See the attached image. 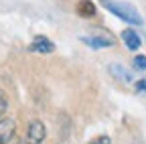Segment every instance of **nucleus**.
Returning a JSON list of instances; mask_svg holds the SVG:
<instances>
[{
  "label": "nucleus",
  "instance_id": "5",
  "mask_svg": "<svg viewBox=\"0 0 146 144\" xmlns=\"http://www.w3.org/2000/svg\"><path fill=\"white\" fill-rule=\"evenodd\" d=\"M122 39H124V45L130 49V51H136V49H140V45H142L138 33L132 31V29H124V31H122Z\"/></svg>",
  "mask_w": 146,
  "mask_h": 144
},
{
  "label": "nucleus",
  "instance_id": "13",
  "mask_svg": "<svg viewBox=\"0 0 146 144\" xmlns=\"http://www.w3.org/2000/svg\"><path fill=\"white\" fill-rule=\"evenodd\" d=\"M6 144H23V140L18 138V136H14V138H10V140H8Z\"/></svg>",
  "mask_w": 146,
  "mask_h": 144
},
{
  "label": "nucleus",
  "instance_id": "8",
  "mask_svg": "<svg viewBox=\"0 0 146 144\" xmlns=\"http://www.w3.org/2000/svg\"><path fill=\"white\" fill-rule=\"evenodd\" d=\"M77 12L81 16H85V19H89V16H94L96 14V6L91 0H81V2L77 4Z\"/></svg>",
  "mask_w": 146,
  "mask_h": 144
},
{
  "label": "nucleus",
  "instance_id": "6",
  "mask_svg": "<svg viewBox=\"0 0 146 144\" xmlns=\"http://www.w3.org/2000/svg\"><path fill=\"white\" fill-rule=\"evenodd\" d=\"M83 43L89 45V47H94V49H106V47H112L114 45L112 39H106V37H85Z\"/></svg>",
  "mask_w": 146,
  "mask_h": 144
},
{
  "label": "nucleus",
  "instance_id": "2",
  "mask_svg": "<svg viewBox=\"0 0 146 144\" xmlns=\"http://www.w3.org/2000/svg\"><path fill=\"white\" fill-rule=\"evenodd\" d=\"M47 138V128L41 120H31L29 126H27V138L25 142L27 144H43Z\"/></svg>",
  "mask_w": 146,
  "mask_h": 144
},
{
  "label": "nucleus",
  "instance_id": "11",
  "mask_svg": "<svg viewBox=\"0 0 146 144\" xmlns=\"http://www.w3.org/2000/svg\"><path fill=\"white\" fill-rule=\"evenodd\" d=\"M89 144H112V140H110V136H98V138H94Z\"/></svg>",
  "mask_w": 146,
  "mask_h": 144
},
{
  "label": "nucleus",
  "instance_id": "7",
  "mask_svg": "<svg viewBox=\"0 0 146 144\" xmlns=\"http://www.w3.org/2000/svg\"><path fill=\"white\" fill-rule=\"evenodd\" d=\"M110 73H112L116 79H120V81H132V75L130 73H128V71L122 67V65H118V63H112V65H110Z\"/></svg>",
  "mask_w": 146,
  "mask_h": 144
},
{
  "label": "nucleus",
  "instance_id": "10",
  "mask_svg": "<svg viewBox=\"0 0 146 144\" xmlns=\"http://www.w3.org/2000/svg\"><path fill=\"white\" fill-rule=\"evenodd\" d=\"M6 110H8V98L4 96V92H0V120L6 114Z\"/></svg>",
  "mask_w": 146,
  "mask_h": 144
},
{
  "label": "nucleus",
  "instance_id": "3",
  "mask_svg": "<svg viewBox=\"0 0 146 144\" xmlns=\"http://www.w3.org/2000/svg\"><path fill=\"white\" fill-rule=\"evenodd\" d=\"M14 136H16V122L12 118H2L0 120V144H6Z\"/></svg>",
  "mask_w": 146,
  "mask_h": 144
},
{
  "label": "nucleus",
  "instance_id": "1",
  "mask_svg": "<svg viewBox=\"0 0 146 144\" xmlns=\"http://www.w3.org/2000/svg\"><path fill=\"white\" fill-rule=\"evenodd\" d=\"M102 4L112 12L116 14L120 21H124L126 25H132V27H142V16L138 14V10L128 4V2H120V0H102Z\"/></svg>",
  "mask_w": 146,
  "mask_h": 144
},
{
  "label": "nucleus",
  "instance_id": "9",
  "mask_svg": "<svg viewBox=\"0 0 146 144\" xmlns=\"http://www.w3.org/2000/svg\"><path fill=\"white\" fill-rule=\"evenodd\" d=\"M134 69L146 71V57H144V55H136V57H134Z\"/></svg>",
  "mask_w": 146,
  "mask_h": 144
},
{
  "label": "nucleus",
  "instance_id": "12",
  "mask_svg": "<svg viewBox=\"0 0 146 144\" xmlns=\"http://www.w3.org/2000/svg\"><path fill=\"white\" fill-rule=\"evenodd\" d=\"M136 89H138V92H146V79L138 81V83H136Z\"/></svg>",
  "mask_w": 146,
  "mask_h": 144
},
{
  "label": "nucleus",
  "instance_id": "4",
  "mask_svg": "<svg viewBox=\"0 0 146 144\" xmlns=\"http://www.w3.org/2000/svg\"><path fill=\"white\" fill-rule=\"evenodd\" d=\"M33 53H41V55H45V53H53L55 51V45L47 39V37H35V41L31 43L29 47Z\"/></svg>",
  "mask_w": 146,
  "mask_h": 144
}]
</instances>
